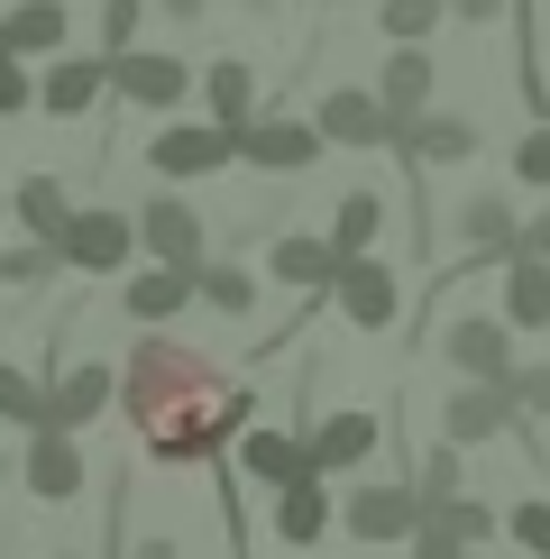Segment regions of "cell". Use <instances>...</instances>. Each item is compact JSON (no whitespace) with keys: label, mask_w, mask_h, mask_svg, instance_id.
<instances>
[{"label":"cell","mask_w":550,"mask_h":559,"mask_svg":"<svg viewBox=\"0 0 550 559\" xmlns=\"http://www.w3.org/2000/svg\"><path fill=\"white\" fill-rule=\"evenodd\" d=\"M175 312H193V266H138L120 285V321H138V331H166Z\"/></svg>","instance_id":"cell-20"},{"label":"cell","mask_w":550,"mask_h":559,"mask_svg":"<svg viewBox=\"0 0 550 559\" xmlns=\"http://www.w3.org/2000/svg\"><path fill=\"white\" fill-rule=\"evenodd\" d=\"M504 542H514L523 559H550V496H523L514 514H504Z\"/></svg>","instance_id":"cell-34"},{"label":"cell","mask_w":550,"mask_h":559,"mask_svg":"<svg viewBox=\"0 0 550 559\" xmlns=\"http://www.w3.org/2000/svg\"><path fill=\"white\" fill-rule=\"evenodd\" d=\"M312 129H321V147H358V156L395 147V120L376 110V92H367V83H331L312 102Z\"/></svg>","instance_id":"cell-11"},{"label":"cell","mask_w":550,"mask_h":559,"mask_svg":"<svg viewBox=\"0 0 550 559\" xmlns=\"http://www.w3.org/2000/svg\"><path fill=\"white\" fill-rule=\"evenodd\" d=\"M46 248H56V266H74V275H120V266L138 258V221L110 212V202H83V212L64 221Z\"/></svg>","instance_id":"cell-5"},{"label":"cell","mask_w":550,"mask_h":559,"mask_svg":"<svg viewBox=\"0 0 550 559\" xmlns=\"http://www.w3.org/2000/svg\"><path fill=\"white\" fill-rule=\"evenodd\" d=\"M321 156H331V147H321V129L303 120V110H258V120L239 129V166H258V175H275V183H285V175H312Z\"/></svg>","instance_id":"cell-6"},{"label":"cell","mask_w":550,"mask_h":559,"mask_svg":"<svg viewBox=\"0 0 550 559\" xmlns=\"http://www.w3.org/2000/svg\"><path fill=\"white\" fill-rule=\"evenodd\" d=\"M450 496H468V459L441 440V450H422V468H412V504H422V514H441Z\"/></svg>","instance_id":"cell-29"},{"label":"cell","mask_w":550,"mask_h":559,"mask_svg":"<svg viewBox=\"0 0 550 559\" xmlns=\"http://www.w3.org/2000/svg\"><path fill=\"white\" fill-rule=\"evenodd\" d=\"M110 559H183V542H175V532H129Z\"/></svg>","instance_id":"cell-39"},{"label":"cell","mask_w":550,"mask_h":559,"mask_svg":"<svg viewBox=\"0 0 550 559\" xmlns=\"http://www.w3.org/2000/svg\"><path fill=\"white\" fill-rule=\"evenodd\" d=\"M147 37V0H101V56H129Z\"/></svg>","instance_id":"cell-35"},{"label":"cell","mask_w":550,"mask_h":559,"mask_svg":"<svg viewBox=\"0 0 550 559\" xmlns=\"http://www.w3.org/2000/svg\"><path fill=\"white\" fill-rule=\"evenodd\" d=\"M441 19H450L441 0H376V28L395 37V46H422L431 28H441Z\"/></svg>","instance_id":"cell-33"},{"label":"cell","mask_w":550,"mask_h":559,"mask_svg":"<svg viewBox=\"0 0 550 559\" xmlns=\"http://www.w3.org/2000/svg\"><path fill=\"white\" fill-rule=\"evenodd\" d=\"M0 486H10V450H0Z\"/></svg>","instance_id":"cell-44"},{"label":"cell","mask_w":550,"mask_h":559,"mask_svg":"<svg viewBox=\"0 0 550 559\" xmlns=\"http://www.w3.org/2000/svg\"><path fill=\"white\" fill-rule=\"evenodd\" d=\"M504 385H514V413H523V423H550V358H541V367H514Z\"/></svg>","instance_id":"cell-38"},{"label":"cell","mask_w":550,"mask_h":559,"mask_svg":"<svg viewBox=\"0 0 550 559\" xmlns=\"http://www.w3.org/2000/svg\"><path fill=\"white\" fill-rule=\"evenodd\" d=\"M412 523H422V504H412V477H358L349 496H339V523L331 532H349V542H412Z\"/></svg>","instance_id":"cell-7"},{"label":"cell","mask_w":550,"mask_h":559,"mask_svg":"<svg viewBox=\"0 0 550 559\" xmlns=\"http://www.w3.org/2000/svg\"><path fill=\"white\" fill-rule=\"evenodd\" d=\"M395 156H404V175H441V166H468L477 156V120L468 110H412V120H395Z\"/></svg>","instance_id":"cell-10"},{"label":"cell","mask_w":550,"mask_h":559,"mask_svg":"<svg viewBox=\"0 0 550 559\" xmlns=\"http://www.w3.org/2000/svg\"><path fill=\"white\" fill-rule=\"evenodd\" d=\"M0 46L28 56V64L64 56V46H74V10H64V0H10V10H0Z\"/></svg>","instance_id":"cell-19"},{"label":"cell","mask_w":550,"mask_h":559,"mask_svg":"<svg viewBox=\"0 0 550 559\" xmlns=\"http://www.w3.org/2000/svg\"><path fill=\"white\" fill-rule=\"evenodd\" d=\"M523 413H514V385L504 377H458L441 394V440L450 450H487V440H514Z\"/></svg>","instance_id":"cell-4"},{"label":"cell","mask_w":550,"mask_h":559,"mask_svg":"<svg viewBox=\"0 0 550 559\" xmlns=\"http://www.w3.org/2000/svg\"><path fill=\"white\" fill-rule=\"evenodd\" d=\"M110 404L129 413L138 450L156 468H193V459H220L229 440L258 423V385H239L220 358H202L193 340L175 331H138V348L120 358V394Z\"/></svg>","instance_id":"cell-1"},{"label":"cell","mask_w":550,"mask_h":559,"mask_svg":"<svg viewBox=\"0 0 550 559\" xmlns=\"http://www.w3.org/2000/svg\"><path fill=\"white\" fill-rule=\"evenodd\" d=\"M514 258H550V212H533V221L514 229Z\"/></svg>","instance_id":"cell-41"},{"label":"cell","mask_w":550,"mask_h":559,"mask_svg":"<svg viewBox=\"0 0 550 559\" xmlns=\"http://www.w3.org/2000/svg\"><path fill=\"white\" fill-rule=\"evenodd\" d=\"M504 294H495V312H504V331H550V258H504Z\"/></svg>","instance_id":"cell-25"},{"label":"cell","mask_w":550,"mask_h":559,"mask_svg":"<svg viewBox=\"0 0 550 559\" xmlns=\"http://www.w3.org/2000/svg\"><path fill=\"white\" fill-rule=\"evenodd\" d=\"M101 64H110V92H120L129 110H156V120H166V110L193 102V64L166 56V46H129V56H101Z\"/></svg>","instance_id":"cell-8"},{"label":"cell","mask_w":550,"mask_h":559,"mask_svg":"<svg viewBox=\"0 0 550 559\" xmlns=\"http://www.w3.org/2000/svg\"><path fill=\"white\" fill-rule=\"evenodd\" d=\"M193 302H212L220 321H248V312H258V266H239V258L212 248V258L193 266Z\"/></svg>","instance_id":"cell-26"},{"label":"cell","mask_w":550,"mask_h":559,"mask_svg":"<svg viewBox=\"0 0 550 559\" xmlns=\"http://www.w3.org/2000/svg\"><path fill=\"white\" fill-rule=\"evenodd\" d=\"M0 221H10V202H0Z\"/></svg>","instance_id":"cell-46"},{"label":"cell","mask_w":550,"mask_h":559,"mask_svg":"<svg viewBox=\"0 0 550 559\" xmlns=\"http://www.w3.org/2000/svg\"><path fill=\"white\" fill-rule=\"evenodd\" d=\"M441 10L458 19V28H487V19H504V0H441Z\"/></svg>","instance_id":"cell-42"},{"label":"cell","mask_w":550,"mask_h":559,"mask_svg":"<svg viewBox=\"0 0 550 559\" xmlns=\"http://www.w3.org/2000/svg\"><path fill=\"white\" fill-rule=\"evenodd\" d=\"M0 10H10V0H0Z\"/></svg>","instance_id":"cell-47"},{"label":"cell","mask_w":550,"mask_h":559,"mask_svg":"<svg viewBox=\"0 0 550 559\" xmlns=\"http://www.w3.org/2000/svg\"><path fill=\"white\" fill-rule=\"evenodd\" d=\"M193 92H202V120H220V129L258 120V64H248V56H212L193 74Z\"/></svg>","instance_id":"cell-21"},{"label":"cell","mask_w":550,"mask_h":559,"mask_svg":"<svg viewBox=\"0 0 550 559\" xmlns=\"http://www.w3.org/2000/svg\"><path fill=\"white\" fill-rule=\"evenodd\" d=\"M331 266H339V248L321 239V229H285V239H266V275H275V285H294V294H331Z\"/></svg>","instance_id":"cell-23"},{"label":"cell","mask_w":550,"mask_h":559,"mask_svg":"<svg viewBox=\"0 0 550 559\" xmlns=\"http://www.w3.org/2000/svg\"><path fill=\"white\" fill-rule=\"evenodd\" d=\"M0 423H19V431L46 423V377H28L19 358H0Z\"/></svg>","instance_id":"cell-31"},{"label":"cell","mask_w":550,"mask_h":559,"mask_svg":"<svg viewBox=\"0 0 550 559\" xmlns=\"http://www.w3.org/2000/svg\"><path fill=\"white\" fill-rule=\"evenodd\" d=\"M202 10H212V0H156V19H175V28H193Z\"/></svg>","instance_id":"cell-43"},{"label":"cell","mask_w":550,"mask_h":559,"mask_svg":"<svg viewBox=\"0 0 550 559\" xmlns=\"http://www.w3.org/2000/svg\"><path fill=\"white\" fill-rule=\"evenodd\" d=\"M229 166H239V129H220V120L147 129V175L156 183H202V175H229Z\"/></svg>","instance_id":"cell-2"},{"label":"cell","mask_w":550,"mask_h":559,"mask_svg":"<svg viewBox=\"0 0 550 559\" xmlns=\"http://www.w3.org/2000/svg\"><path fill=\"white\" fill-rule=\"evenodd\" d=\"M229 459H239V468L258 477V486L312 477V450H303V431H266V423H248V431H239V450H229Z\"/></svg>","instance_id":"cell-24"},{"label":"cell","mask_w":550,"mask_h":559,"mask_svg":"<svg viewBox=\"0 0 550 559\" xmlns=\"http://www.w3.org/2000/svg\"><path fill=\"white\" fill-rule=\"evenodd\" d=\"M431 348L450 358V377H514V331H504V312H458L450 331H431Z\"/></svg>","instance_id":"cell-14"},{"label":"cell","mask_w":550,"mask_h":559,"mask_svg":"<svg viewBox=\"0 0 550 559\" xmlns=\"http://www.w3.org/2000/svg\"><path fill=\"white\" fill-rule=\"evenodd\" d=\"M110 394H120V367L64 358L56 377H46V431H92V423L110 413Z\"/></svg>","instance_id":"cell-12"},{"label":"cell","mask_w":550,"mask_h":559,"mask_svg":"<svg viewBox=\"0 0 550 559\" xmlns=\"http://www.w3.org/2000/svg\"><path fill=\"white\" fill-rule=\"evenodd\" d=\"M46 559H83V550H46Z\"/></svg>","instance_id":"cell-45"},{"label":"cell","mask_w":550,"mask_h":559,"mask_svg":"<svg viewBox=\"0 0 550 559\" xmlns=\"http://www.w3.org/2000/svg\"><path fill=\"white\" fill-rule=\"evenodd\" d=\"M129 221H138V248H147L156 266H202L212 258V221H202L183 193H147Z\"/></svg>","instance_id":"cell-9"},{"label":"cell","mask_w":550,"mask_h":559,"mask_svg":"<svg viewBox=\"0 0 550 559\" xmlns=\"http://www.w3.org/2000/svg\"><path fill=\"white\" fill-rule=\"evenodd\" d=\"M294 559H303V550H294Z\"/></svg>","instance_id":"cell-48"},{"label":"cell","mask_w":550,"mask_h":559,"mask_svg":"<svg viewBox=\"0 0 550 559\" xmlns=\"http://www.w3.org/2000/svg\"><path fill=\"white\" fill-rule=\"evenodd\" d=\"M19 486L37 504H74L83 496V431H28V459H19Z\"/></svg>","instance_id":"cell-17"},{"label":"cell","mask_w":550,"mask_h":559,"mask_svg":"<svg viewBox=\"0 0 550 559\" xmlns=\"http://www.w3.org/2000/svg\"><path fill=\"white\" fill-rule=\"evenodd\" d=\"M331 523H339V496H331V477H285V486H275V542H285V550H312V542H331Z\"/></svg>","instance_id":"cell-18"},{"label":"cell","mask_w":550,"mask_h":559,"mask_svg":"<svg viewBox=\"0 0 550 559\" xmlns=\"http://www.w3.org/2000/svg\"><path fill=\"white\" fill-rule=\"evenodd\" d=\"M412 559H468V550H458L441 523H412Z\"/></svg>","instance_id":"cell-40"},{"label":"cell","mask_w":550,"mask_h":559,"mask_svg":"<svg viewBox=\"0 0 550 559\" xmlns=\"http://www.w3.org/2000/svg\"><path fill=\"white\" fill-rule=\"evenodd\" d=\"M321 302H331L349 331L376 340V331H395V312H404V275L367 248V258H339V266H331V294H321Z\"/></svg>","instance_id":"cell-3"},{"label":"cell","mask_w":550,"mask_h":559,"mask_svg":"<svg viewBox=\"0 0 550 559\" xmlns=\"http://www.w3.org/2000/svg\"><path fill=\"white\" fill-rule=\"evenodd\" d=\"M514 175L533 183V193H550V120H533V129L514 138Z\"/></svg>","instance_id":"cell-37"},{"label":"cell","mask_w":550,"mask_h":559,"mask_svg":"<svg viewBox=\"0 0 550 559\" xmlns=\"http://www.w3.org/2000/svg\"><path fill=\"white\" fill-rule=\"evenodd\" d=\"M19 110H37V74H28V56L0 46V120H19Z\"/></svg>","instance_id":"cell-36"},{"label":"cell","mask_w":550,"mask_h":559,"mask_svg":"<svg viewBox=\"0 0 550 559\" xmlns=\"http://www.w3.org/2000/svg\"><path fill=\"white\" fill-rule=\"evenodd\" d=\"M376 110L385 120H412V110H431V92H441V74H431V46H395V56L376 64Z\"/></svg>","instance_id":"cell-22"},{"label":"cell","mask_w":550,"mask_h":559,"mask_svg":"<svg viewBox=\"0 0 550 559\" xmlns=\"http://www.w3.org/2000/svg\"><path fill=\"white\" fill-rule=\"evenodd\" d=\"M10 221L28 229V239H56V229L74 221V193H64V175H28V183L10 193Z\"/></svg>","instance_id":"cell-28"},{"label":"cell","mask_w":550,"mask_h":559,"mask_svg":"<svg viewBox=\"0 0 550 559\" xmlns=\"http://www.w3.org/2000/svg\"><path fill=\"white\" fill-rule=\"evenodd\" d=\"M101 102H110V64L101 56H74V46H64V56L37 64V110L46 120H92Z\"/></svg>","instance_id":"cell-13"},{"label":"cell","mask_w":550,"mask_h":559,"mask_svg":"<svg viewBox=\"0 0 550 559\" xmlns=\"http://www.w3.org/2000/svg\"><path fill=\"white\" fill-rule=\"evenodd\" d=\"M514 229H523V212H514V193H468L458 202V275L468 266H504L514 258Z\"/></svg>","instance_id":"cell-15"},{"label":"cell","mask_w":550,"mask_h":559,"mask_svg":"<svg viewBox=\"0 0 550 559\" xmlns=\"http://www.w3.org/2000/svg\"><path fill=\"white\" fill-rule=\"evenodd\" d=\"M46 275H64L46 239H10L0 248V294H28V285H46Z\"/></svg>","instance_id":"cell-32"},{"label":"cell","mask_w":550,"mask_h":559,"mask_svg":"<svg viewBox=\"0 0 550 559\" xmlns=\"http://www.w3.org/2000/svg\"><path fill=\"white\" fill-rule=\"evenodd\" d=\"M385 423L376 413H321V423H303V450H312V477H358L367 459H376Z\"/></svg>","instance_id":"cell-16"},{"label":"cell","mask_w":550,"mask_h":559,"mask_svg":"<svg viewBox=\"0 0 550 559\" xmlns=\"http://www.w3.org/2000/svg\"><path fill=\"white\" fill-rule=\"evenodd\" d=\"M321 239H331L339 258H367V248L385 239V193H376V183H349V193H339V212H331V229H321Z\"/></svg>","instance_id":"cell-27"},{"label":"cell","mask_w":550,"mask_h":559,"mask_svg":"<svg viewBox=\"0 0 550 559\" xmlns=\"http://www.w3.org/2000/svg\"><path fill=\"white\" fill-rule=\"evenodd\" d=\"M422 523H441L458 550H477V542H504V514H495V504H477V496H450L441 514H422Z\"/></svg>","instance_id":"cell-30"}]
</instances>
